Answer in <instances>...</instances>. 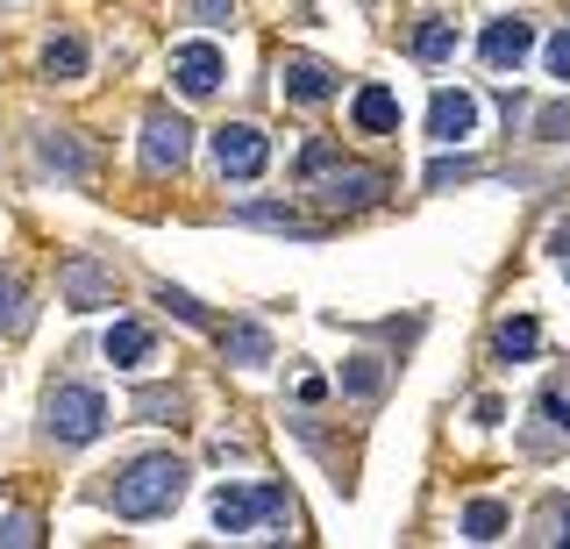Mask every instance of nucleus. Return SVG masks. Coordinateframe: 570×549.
I'll list each match as a JSON object with an SVG mask.
<instances>
[{"label":"nucleus","instance_id":"1","mask_svg":"<svg viewBox=\"0 0 570 549\" xmlns=\"http://www.w3.org/2000/svg\"><path fill=\"white\" fill-rule=\"evenodd\" d=\"M186 464H178L171 450H157V457H136L129 471L115 478V513L121 521H157V513H171L178 500H186Z\"/></svg>","mask_w":570,"mask_h":549},{"label":"nucleus","instance_id":"2","mask_svg":"<svg viewBox=\"0 0 570 549\" xmlns=\"http://www.w3.org/2000/svg\"><path fill=\"white\" fill-rule=\"evenodd\" d=\"M293 507H285L278 486H222L214 492V528L222 536H249V528H285Z\"/></svg>","mask_w":570,"mask_h":549},{"label":"nucleus","instance_id":"3","mask_svg":"<svg viewBox=\"0 0 570 549\" xmlns=\"http://www.w3.org/2000/svg\"><path fill=\"white\" fill-rule=\"evenodd\" d=\"M43 429L58 442H94L107 429V400L94 393V385H58V393L43 400Z\"/></svg>","mask_w":570,"mask_h":549},{"label":"nucleus","instance_id":"4","mask_svg":"<svg viewBox=\"0 0 570 549\" xmlns=\"http://www.w3.org/2000/svg\"><path fill=\"white\" fill-rule=\"evenodd\" d=\"M214 165H222V179H264V165H272V144H264V129H249V121H228V129H214Z\"/></svg>","mask_w":570,"mask_h":549},{"label":"nucleus","instance_id":"5","mask_svg":"<svg viewBox=\"0 0 570 549\" xmlns=\"http://www.w3.org/2000/svg\"><path fill=\"white\" fill-rule=\"evenodd\" d=\"M186 157H193V129L171 108H150V121H142V165H150V171H178Z\"/></svg>","mask_w":570,"mask_h":549},{"label":"nucleus","instance_id":"6","mask_svg":"<svg viewBox=\"0 0 570 549\" xmlns=\"http://www.w3.org/2000/svg\"><path fill=\"white\" fill-rule=\"evenodd\" d=\"M478 50H485V65H492V72H521V65H528V50H534V22H528V14H499V22H485Z\"/></svg>","mask_w":570,"mask_h":549},{"label":"nucleus","instance_id":"7","mask_svg":"<svg viewBox=\"0 0 570 549\" xmlns=\"http://www.w3.org/2000/svg\"><path fill=\"white\" fill-rule=\"evenodd\" d=\"M314 193L328 207H371L385 193V179H379V171H364V165H335V157H328V165L314 171Z\"/></svg>","mask_w":570,"mask_h":549},{"label":"nucleus","instance_id":"8","mask_svg":"<svg viewBox=\"0 0 570 549\" xmlns=\"http://www.w3.org/2000/svg\"><path fill=\"white\" fill-rule=\"evenodd\" d=\"M222 72H228L222 43H178L171 50V79H178V94H186V100H207L214 86H222Z\"/></svg>","mask_w":570,"mask_h":549},{"label":"nucleus","instance_id":"9","mask_svg":"<svg viewBox=\"0 0 570 549\" xmlns=\"http://www.w3.org/2000/svg\"><path fill=\"white\" fill-rule=\"evenodd\" d=\"M428 136H435V144H463V136H478V94L442 86V94L428 100Z\"/></svg>","mask_w":570,"mask_h":549},{"label":"nucleus","instance_id":"10","mask_svg":"<svg viewBox=\"0 0 570 549\" xmlns=\"http://www.w3.org/2000/svg\"><path fill=\"white\" fill-rule=\"evenodd\" d=\"M278 94L299 100V108H321V100H335V72L321 58H285L278 65Z\"/></svg>","mask_w":570,"mask_h":549},{"label":"nucleus","instance_id":"11","mask_svg":"<svg viewBox=\"0 0 570 549\" xmlns=\"http://www.w3.org/2000/svg\"><path fill=\"white\" fill-rule=\"evenodd\" d=\"M65 300L71 307H115V272H100L94 257H71L65 264Z\"/></svg>","mask_w":570,"mask_h":549},{"label":"nucleus","instance_id":"12","mask_svg":"<svg viewBox=\"0 0 570 549\" xmlns=\"http://www.w3.org/2000/svg\"><path fill=\"white\" fill-rule=\"evenodd\" d=\"M350 121H356L364 136H392V129H400V94H392V86H356Z\"/></svg>","mask_w":570,"mask_h":549},{"label":"nucleus","instance_id":"13","mask_svg":"<svg viewBox=\"0 0 570 549\" xmlns=\"http://www.w3.org/2000/svg\"><path fill=\"white\" fill-rule=\"evenodd\" d=\"M222 350H228V364H272V329L228 322V329H222Z\"/></svg>","mask_w":570,"mask_h":549},{"label":"nucleus","instance_id":"14","mask_svg":"<svg viewBox=\"0 0 570 549\" xmlns=\"http://www.w3.org/2000/svg\"><path fill=\"white\" fill-rule=\"evenodd\" d=\"M107 364H121V371L150 364V329H142V322H115V329H107Z\"/></svg>","mask_w":570,"mask_h":549},{"label":"nucleus","instance_id":"15","mask_svg":"<svg viewBox=\"0 0 570 549\" xmlns=\"http://www.w3.org/2000/svg\"><path fill=\"white\" fill-rule=\"evenodd\" d=\"M492 350L499 357H534V350H542V322H534V314H513V322H499V335H492Z\"/></svg>","mask_w":570,"mask_h":549},{"label":"nucleus","instance_id":"16","mask_svg":"<svg viewBox=\"0 0 570 549\" xmlns=\"http://www.w3.org/2000/svg\"><path fill=\"white\" fill-rule=\"evenodd\" d=\"M456 50V22H442V14H428V22L414 29V58L421 65H442Z\"/></svg>","mask_w":570,"mask_h":549},{"label":"nucleus","instance_id":"17","mask_svg":"<svg viewBox=\"0 0 570 549\" xmlns=\"http://www.w3.org/2000/svg\"><path fill=\"white\" fill-rule=\"evenodd\" d=\"M463 536H471V542H499V536H507V507H499V500H471V507H463Z\"/></svg>","mask_w":570,"mask_h":549},{"label":"nucleus","instance_id":"18","mask_svg":"<svg viewBox=\"0 0 570 549\" xmlns=\"http://www.w3.org/2000/svg\"><path fill=\"white\" fill-rule=\"evenodd\" d=\"M236 222H249V228H285V236H314V228L299 222L293 207H272V200H249V207H236Z\"/></svg>","mask_w":570,"mask_h":549},{"label":"nucleus","instance_id":"19","mask_svg":"<svg viewBox=\"0 0 570 549\" xmlns=\"http://www.w3.org/2000/svg\"><path fill=\"white\" fill-rule=\"evenodd\" d=\"M43 72H50V79H86V43H79V37H50Z\"/></svg>","mask_w":570,"mask_h":549},{"label":"nucleus","instance_id":"20","mask_svg":"<svg viewBox=\"0 0 570 549\" xmlns=\"http://www.w3.org/2000/svg\"><path fill=\"white\" fill-rule=\"evenodd\" d=\"M343 393H350V400H379V393H385V364H379V357H350V364H343Z\"/></svg>","mask_w":570,"mask_h":549},{"label":"nucleus","instance_id":"21","mask_svg":"<svg viewBox=\"0 0 570 549\" xmlns=\"http://www.w3.org/2000/svg\"><path fill=\"white\" fill-rule=\"evenodd\" d=\"M534 542H570V500L563 492H549V500L534 507Z\"/></svg>","mask_w":570,"mask_h":549},{"label":"nucleus","instance_id":"22","mask_svg":"<svg viewBox=\"0 0 570 549\" xmlns=\"http://www.w3.org/2000/svg\"><path fill=\"white\" fill-rule=\"evenodd\" d=\"M43 165H50V171H65V179H86V150L71 144V136H58V129L43 136Z\"/></svg>","mask_w":570,"mask_h":549},{"label":"nucleus","instance_id":"23","mask_svg":"<svg viewBox=\"0 0 570 549\" xmlns=\"http://www.w3.org/2000/svg\"><path fill=\"white\" fill-rule=\"evenodd\" d=\"M43 542V521H36V513H8V521H0V549H36Z\"/></svg>","mask_w":570,"mask_h":549},{"label":"nucleus","instance_id":"24","mask_svg":"<svg viewBox=\"0 0 570 549\" xmlns=\"http://www.w3.org/2000/svg\"><path fill=\"white\" fill-rule=\"evenodd\" d=\"M157 307H171V314H178L186 329H207V307H200L193 293H178V286H157Z\"/></svg>","mask_w":570,"mask_h":549},{"label":"nucleus","instance_id":"25","mask_svg":"<svg viewBox=\"0 0 570 549\" xmlns=\"http://www.w3.org/2000/svg\"><path fill=\"white\" fill-rule=\"evenodd\" d=\"M14 329H22V278L0 272V335H14Z\"/></svg>","mask_w":570,"mask_h":549},{"label":"nucleus","instance_id":"26","mask_svg":"<svg viewBox=\"0 0 570 549\" xmlns=\"http://www.w3.org/2000/svg\"><path fill=\"white\" fill-rule=\"evenodd\" d=\"M542 65H549V79H570V22L549 37V50H542Z\"/></svg>","mask_w":570,"mask_h":549},{"label":"nucleus","instance_id":"27","mask_svg":"<svg viewBox=\"0 0 570 549\" xmlns=\"http://www.w3.org/2000/svg\"><path fill=\"white\" fill-rule=\"evenodd\" d=\"M228 14H236V0H193V22H207V29H222Z\"/></svg>","mask_w":570,"mask_h":549},{"label":"nucleus","instance_id":"28","mask_svg":"<svg viewBox=\"0 0 570 549\" xmlns=\"http://www.w3.org/2000/svg\"><path fill=\"white\" fill-rule=\"evenodd\" d=\"M534 129H542L549 144H557V136H570V100H557V108H542V121H534Z\"/></svg>","mask_w":570,"mask_h":549},{"label":"nucleus","instance_id":"29","mask_svg":"<svg viewBox=\"0 0 570 549\" xmlns=\"http://www.w3.org/2000/svg\"><path fill=\"white\" fill-rule=\"evenodd\" d=\"M542 414H549V421H557V429L570 435V400H563V393H542Z\"/></svg>","mask_w":570,"mask_h":549},{"label":"nucleus","instance_id":"30","mask_svg":"<svg viewBox=\"0 0 570 549\" xmlns=\"http://www.w3.org/2000/svg\"><path fill=\"white\" fill-rule=\"evenodd\" d=\"M136 406H142V414H178V393H142Z\"/></svg>","mask_w":570,"mask_h":549},{"label":"nucleus","instance_id":"31","mask_svg":"<svg viewBox=\"0 0 570 549\" xmlns=\"http://www.w3.org/2000/svg\"><path fill=\"white\" fill-rule=\"evenodd\" d=\"M549 251H557V257H570V222H557V228H549Z\"/></svg>","mask_w":570,"mask_h":549}]
</instances>
